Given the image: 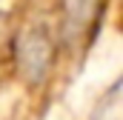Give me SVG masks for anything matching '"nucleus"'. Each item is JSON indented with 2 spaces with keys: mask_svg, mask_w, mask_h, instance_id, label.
Returning a JSON list of instances; mask_svg holds the SVG:
<instances>
[{
  "mask_svg": "<svg viewBox=\"0 0 123 120\" xmlns=\"http://www.w3.org/2000/svg\"><path fill=\"white\" fill-rule=\"evenodd\" d=\"M23 46L26 49H20V63L26 66V74L31 80H37L49 66V43L40 34H31V37H26Z\"/></svg>",
  "mask_w": 123,
  "mask_h": 120,
  "instance_id": "1",
  "label": "nucleus"
}]
</instances>
